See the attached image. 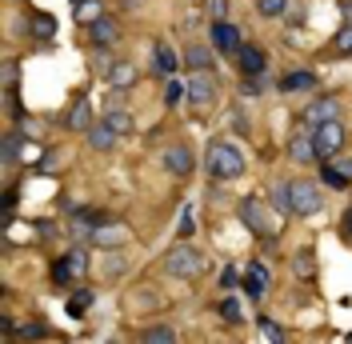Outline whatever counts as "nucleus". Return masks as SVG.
<instances>
[{
    "instance_id": "1",
    "label": "nucleus",
    "mask_w": 352,
    "mask_h": 344,
    "mask_svg": "<svg viewBox=\"0 0 352 344\" xmlns=\"http://www.w3.org/2000/svg\"><path fill=\"white\" fill-rule=\"evenodd\" d=\"M208 172H212L217 180H236L244 172L241 149H232V144H212V149H208Z\"/></svg>"
},
{
    "instance_id": "2",
    "label": "nucleus",
    "mask_w": 352,
    "mask_h": 344,
    "mask_svg": "<svg viewBox=\"0 0 352 344\" xmlns=\"http://www.w3.org/2000/svg\"><path fill=\"white\" fill-rule=\"evenodd\" d=\"M164 268H168L173 277L188 280V277H200V272H204V257H200L192 244H176L173 252L164 257Z\"/></svg>"
},
{
    "instance_id": "3",
    "label": "nucleus",
    "mask_w": 352,
    "mask_h": 344,
    "mask_svg": "<svg viewBox=\"0 0 352 344\" xmlns=\"http://www.w3.org/2000/svg\"><path fill=\"white\" fill-rule=\"evenodd\" d=\"M340 144H344V129H340V120H324V125H316V129H312V149H316L320 160L336 156Z\"/></svg>"
},
{
    "instance_id": "4",
    "label": "nucleus",
    "mask_w": 352,
    "mask_h": 344,
    "mask_svg": "<svg viewBox=\"0 0 352 344\" xmlns=\"http://www.w3.org/2000/svg\"><path fill=\"white\" fill-rule=\"evenodd\" d=\"M292 213H300V216L320 213V193H316L312 180H296L292 184Z\"/></svg>"
},
{
    "instance_id": "5",
    "label": "nucleus",
    "mask_w": 352,
    "mask_h": 344,
    "mask_svg": "<svg viewBox=\"0 0 352 344\" xmlns=\"http://www.w3.org/2000/svg\"><path fill=\"white\" fill-rule=\"evenodd\" d=\"M241 220H244V228H252V233H261V237L272 233V220H268V213H264V204L256 196L241 200Z\"/></svg>"
},
{
    "instance_id": "6",
    "label": "nucleus",
    "mask_w": 352,
    "mask_h": 344,
    "mask_svg": "<svg viewBox=\"0 0 352 344\" xmlns=\"http://www.w3.org/2000/svg\"><path fill=\"white\" fill-rule=\"evenodd\" d=\"M184 100L192 108H208L212 100H217V85L208 80V76H192L188 85H184Z\"/></svg>"
},
{
    "instance_id": "7",
    "label": "nucleus",
    "mask_w": 352,
    "mask_h": 344,
    "mask_svg": "<svg viewBox=\"0 0 352 344\" xmlns=\"http://www.w3.org/2000/svg\"><path fill=\"white\" fill-rule=\"evenodd\" d=\"M212 44H217L220 52H241V32L228 21H217L212 24Z\"/></svg>"
},
{
    "instance_id": "8",
    "label": "nucleus",
    "mask_w": 352,
    "mask_h": 344,
    "mask_svg": "<svg viewBox=\"0 0 352 344\" xmlns=\"http://www.w3.org/2000/svg\"><path fill=\"white\" fill-rule=\"evenodd\" d=\"M164 169L173 172V176H188L192 172V152L184 149V144H173V149L164 152Z\"/></svg>"
},
{
    "instance_id": "9",
    "label": "nucleus",
    "mask_w": 352,
    "mask_h": 344,
    "mask_svg": "<svg viewBox=\"0 0 352 344\" xmlns=\"http://www.w3.org/2000/svg\"><path fill=\"white\" fill-rule=\"evenodd\" d=\"M336 112H340V105H336V100H316V105L305 108V120L316 129V125H324V120H336Z\"/></svg>"
},
{
    "instance_id": "10",
    "label": "nucleus",
    "mask_w": 352,
    "mask_h": 344,
    "mask_svg": "<svg viewBox=\"0 0 352 344\" xmlns=\"http://www.w3.org/2000/svg\"><path fill=\"white\" fill-rule=\"evenodd\" d=\"M153 68H156V76H173L176 72V52L164 41L153 48Z\"/></svg>"
},
{
    "instance_id": "11",
    "label": "nucleus",
    "mask_w": 352,
    "mask_h": 344,
    "mask_svg": "<svg viewBox=\"0 0 352 344\" xmlns=\"http://www.w3.org/2000/svg\"><path fill=\"white\" fill-rule=\"evenodd\" d=\"M124 240H129V228H120V224H109V228L92 233V244H96V248H116V244H124Z\"/></svg>"
},
{
    "instance_id": "12",
    "label": "nucleus",
    "mask_w": 352,
    "mask_h": 344,
    "mask_svg": "<svg viewBox=\"0 0 352 344\" xmlns=\"http://www.w3.org/2000/svg\"><path fill=\"white\" fill-rule=\"evenodd\" d=\"M68 129H76V132L92 129V105H88V100H76V105H72V112H68Z\"/></svg>"
},
{
    "instance_id": "13",
    "label": "nucleus",
    "mask_w": 352,
    "mask_h": 344,
    "mask_svg": "<svg viewBox=\"0 0 352 344\" xmlns=\"http://www.w3.org/2000/svg\"><path fill=\"white\" fill-rule=\"evenodd\" d=\"M88 144L96 152H109L112 144H116V132H112L109 125H92V129H88Z\"/></svg>"
},
{
    "instance_id": "14",
    "label": "nucleus",
    "mask_w": 352,
    "mask_h": 344,
    "mask_svg": "<svg viewBox=\"0 0 352 344\" xmlns=\"http://www.w3.org/2000/svg\"><path fill=\"white\" fill-rule=\"evenodd\" d=\"M312 85H316V76L305 72V68H296V72L280 76V88H285V92H305V88H312Z\"/></svg>"
},
{
    "instance_id": "15",
    "label": "nucleus",
    "mask_w": 352,
    "mask_h": 344,
    "mask_svg": "<svg viewBox=\"0 0 352 344\" xmlns=\"http://www.w3.org/2000/svg\"><path fill=\"white\" fill-rule=\"evenodd\" d=\"M236 56H241V68H244V72H252V76H256V72H264V52H261V48L244 44Z\"/></svg>"
},
{
    "instance_id": "16",
    "label": "nucleus",
    "mask_w": 352,
    "mask_h": 344,
    "mask_svg": "<svg viewBox=\"0 0 352 344\" xmlns=\"http://www.w3.org/2000/svg\"><path fill=\"white\" fill-rule=\"evenodd\" d=\"M92 44H100V48H109V44H116V24L100 17V21L92 24Z\"/></svg>"
},
{
    "instance_id": "17",
    "label": "nucleus",
    "mask_w": 352,
    "mask_h": 344,
    "mask_svg": "<svg viewBox=\"0 0 352 344\" xmlns=\"http://www.w3.org/2000/svg\"><path fill=\"white\" fill-rule=\"evenodd\" d=\"M104 125H109L116 136H129V132H132V116L124 112V108H112L109 116H104Z\"/></svg>"
},
{
    "instance_id": "18",
    "label": "nucleus",
    "mask_w": 352,
    "mask_h": 344,
    "mask_svg": "<svg viewBox=\"0 0 352 344\" xmlns=\"http://www.w3.org/2000/svg\"><path fill=\"white\" fill-rule=\"evenodd\" d=\"M264 284H268L264 268H261V264H252V268H248V277H244V292H248V297H261Z\"/></svg>"
},
{
    "instance_id": "19",
    "label": "nucleus",
    "mask_w": 352,
    "mask_h": 344,
    "mask_svg": "<svg viewBox=\"0 0 352 344\" xmlns=\"http://www.w3.org/2000/svg\"><path fill=\"white\" fill-rule=\"evenodd\" d=\"M272 204H276L280 213H292V184H288V180H276V184H272Z\"/></svg>"
},
{
    "instance_id": "20",
    "label": "nucleus",
    "mask_w": 352,
    "mask_h": 344,
    "mask_svg": "<svg viewBox=\"0 0 352 344\" xmlns=\"http://www.w3.org/2000/svg\"><path fill=\"white\" fill-rule=\"evenodd\" d=\"M140 341L144 344H173L176 332L168 328V324H156V328H144V332H140Z\"/></svg>"
},
{
    "instance_id": "21",
    "label": "nucleus",
    "mask_w": 352,
    "mask_h": 344,
    "mask_svg": "<svg viewBox=\"0 0 352 344\" xmlns=\"http://www.w3.org/2000/svg\"><path fill=\"white\" fill-rule=\"evenodd\" d=\"M288 152H292V160H316V149H312V136H296V140L288 144Z\"/></svg>"
},
{
    "instance_id": "22",
    "label": "nucleus",
    "mask_w": 352,
    "mask_h": 344,
    "mask_svg": "<svg viewBox=\"0 0 352 344\" xmlns=\"http://www.w3.org/2000/svg\"><path fill=\"white\" fill-rule=\"evenodd\" d=\"M132 80H136V72H132L129 65H116V68H112V76H109V85H112V88H129Z\"/></svg>"
},
{
    "instance_id": "23",
    "label": "nucleus",
    "mask_w": 352,
    "mask_h": 344,
    "mask_svg": "<svg viewBox=\"0 0 352 344\" xmlns=\"http://www.w3.org/2000/svg\"><path fill=\"white\" fill-rule=\"evenodd\" d=\"M76 17H80V24H96V21H100V4H96V0H85Z\"/></svg>"
},
{
    "instance_id": "24",
    "label": "nucleus",
    "mask_w": 352,
    "mask_h": 344,
    "mask_svg": "<svg viewBox=\"0 0 352 344\" xmlns=\"http://www.w3.org/2000/svg\"><path fill=\"white\" fill-rule=\"evenodd\" d=\"M72 272H76V268H72V260H52V280H56V284H65L68 277H72Z\"/></svg>"
},
{
    "instance_id": "25",
    "label": "nucleus",
    "mask_w": 352,
    "mask_h": 344,
    "mask_svg": "<svg viewBox=\"0 0 352 344\" xmlns=\"http://www.w3.org/2000/svg\"><path fill=\"white\" fill-rule=\"evenodd\" d=\"M188 65L200 68V72H208V65H212V56L204 52V48H188Z\"/></svg>"
},
{
    "instance_id": "26",
    "label": "nucleus",
    "mask_w": 352,
    "mask_h": 344,
    "mask_svg": "<svg viewBox=\"0 0 352 344\" xmlns=\"http://www.w3.org/2000/svg\"><path fill=\"white\" fill-rule=\"evenodd\" d=\"M256 8H261V17H280V12L288 8V0H261Z\"/></svg>"
},
{
    "instance_id": "27",
    "label": "nucleus",
    "mask_w": 352,
    "mask_h": 344,
    "mask_svg": "<svg viewBox=\"0 0 352 344\" xmlns=\"http://www.w3.org/2000/svg\"><path fill=\"white\" fill-rule=\"evenodd\" d=\"M296 272H300V277L312 272V248H300V257H296Z\"/></svg>"
},
{
    "instance_id": "28",
    "label": "nucleus",
    "mask_w": 352,
    "mask_h": 344,
    "mask_svg": "<svg viewBox=\"0 0 352 344\" xmlns=\"http://www.w3.org/2000/svg\"><path fill=\"white\" fill-rule=\"evenodd\" d=\"M324 180H329L332 189H344V184H349V176H344L340 169H324Z\"/></svg>"
},
{
    "instance_id": "29",
    "label": "nucleus",
    "mask_w": 352,
    "mask_h": 344,
    "mask_svg": "<svg viewBox=\"0 0 352 344\" xmlns=\"http://www.w3.org/2000/svg\"><path fill=\"white\" fill-rule=\"evenodd\" d=\"M336 48L352 56V28H340V36H336Z\"/></svg>"
},
{
    "instance_id": "30",
    "label": "nucleus",
    "mask_w": 352,
    "mask_h": 344,
    "mask_svg": "<svg viewBox=\"0 0 352 344\" xmlns=\"http://www.w3.org/2000/svg\"><path fill=\"white\" fill-rule=\"evenodd\" d=\"M88 301H92V292H76V301H72V316H80L88 308Z\"/></svg>"
},
{
    "instance_id": "31",
    "label": "nucleus",
    "mask_w": 352,
    "mask_h": 344,
    "mask_svg": "<svg viewBox=\"0 0 352 344\" xmlns=\"http://www.w3.org/2000/svg\"><path fill=\"white\" fill-rule=\"evenodd\" d=\"M261 328H264V336H268V341H285V332H280L272 321H261Z\"/></svg>"
},
{
    "instance_id": "32",
    "label": "nucleus",
    "mask_w": 352,
    "mask_h": 344,
    "mask_svg": "<svg viewBox=\"0 0 352 344\" xmlns=\"http://www.w3.org/2000/svg\"><path fill=\"white\" fill-rule=\"evenodd\" d=\"M224 316H228V321H241V304H236V301H224Z\"/></svg>"
},
{
    "instance_id": "33",
    "label": "nucleus",
    "mask_w": 352,
    "mask_h": 344,
    "mask_svg": "<svg viewBox=\"0 0 352 344\" xmlns=\"http://www.w3.org/2000/svg\"><path fill=\"white\" fill-rule=\"evenodd\" d=\"M180 237H192V213L180 216Z\"/></svg>"
},
{
    "instance_id": "34",
    "label": "nucleus",
    "mask_w": 352,
    "mask_h": 344,
    "mask_svg": "<svg viewBox=\"0 0 352 344\" xmlns=\"http://www.w3.org/2000/svg\"><path fill=\"white\" fill-rule=\"evenodd\" d=\"M176 100H184V85H168V105H176Z\"/></svg>"
},
{
    "instance_id": "35",
    "label": "nucleus",
    "mask_w": 352,
    "mask_h": 344,
    "mask_svg": "<svg viewBox=\"0 0 352 344\" xmlns=\"http://www.w3.org/2000/svg\"><path fill=\"white\" fill-rule=\"evenodd\" d=\"M36 32H41V36H52V21H48V17H41V21H36Z\"/></svg>"
},
{
    "instance_id": "36",
    "label": "nucleus",
    "mask_w": 352,
    "mask_h": 344,
    "mask_svg": "<svg viewBox=\"0 0 352 344\" xmlns=\"http://www.w3.org/2000/svg\"><path fill=\"white\" fill-rule=\"evenodd\" d=\"M12 152H16V136H4V160H12Z\"/></svg>"
},
{
    "instance_id": "37",
    "label": "nucleus",
    "mask_w": 352,
    "mask_h": 344,
    "mask_svg": "<svg viewBox=\"0 0 352 344\" xmlns=\"http://www.w3.org/2000/svg\"><path fill=\"white\" fill-rule=\"evenodd\" d=\"M68 260H72V268H76V272H85V268H88V264H85V252H72Z\"/></svg>"
},
{
    "instance_id": "38",
    "label": "nucleus",
    "mask_w": 352,
    "mask_h": 344,
    "mask_svg": "<svg viewBox=\"0 0 352 344\" xmlns=\"http://www.w3.org/2000/svg\"><path fill=\"white\" fill-rule=\"evenodd\" d=\"M340 228H344V237H352V208L344 213V224H340Z\"/></svg>"
},
{
    "instance_id": "39",
    "label": "nucleus",
    "mask_w": 352,
    "mask_h": 344,
    "mask_svg": "<svg viewBox=\"0 0 352 344\" xmlns=\"http://www.w3.org/2000/svg\"><path fill=\"white\" fill-rule=\"evenodd\" d=\"M336 169H340V172H344V176L352 180V160H344V164H336Z\"/></svg>"
}]
</instances>
